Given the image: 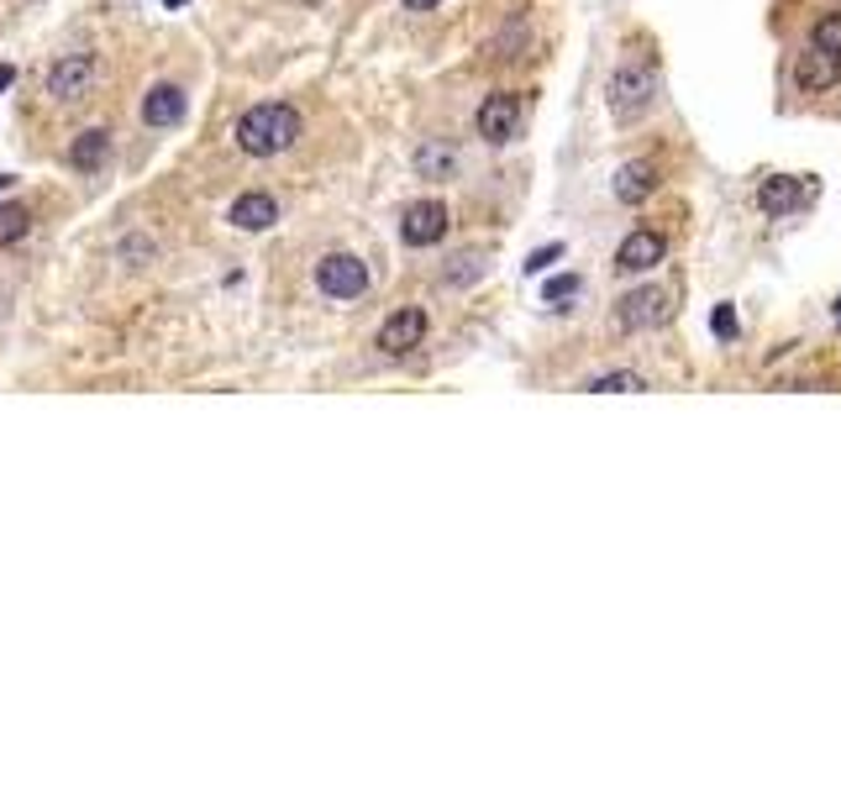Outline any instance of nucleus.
<instances>
[{"mask_svg": "<svg viewBox=\"0 0 841 788\" xmlns=\"http://www.w3.org/2000/svg\"><path fill=\"white\" fill-rule=\"evenodd\" d=\"M232 137L247 158H279L289 147L300 143V111L295 106H279V100H268V106H247L232 126Z\"/></svg>", "mask_w": 841, "mask_h": 788, "instance_id": "1", "label": "nucleus"}, {"mask_svg": "<svg viewBox=\"0 0 841 788\" xmlns=\"http://www.w3.org/2000/svg\"><path fill=\"white\" fill-rule=\"evenodd\" d=\"M652 96H657V79H652L648 64H616L610 85H605V100H610V116H616V126H631V121L648 116Z\"/></svg>", "mask_w": 841, "mask_h": 788, "instance_id": "2", "label": "nucleus"}, {"mask_svg": "<svg viewBox=\"0 0 841 788\" xmlns=\"http://www.w3.org/2000/svg\"><path fill=\"white\" fill-rule=\"evenodd\" d=\"M316 289L327 300H358V295H368V263L353 253H327L316 263Z\"/></svg>", "mask_w": 841, "mask_h": 788, "instance_id": "3", "label": "nucleus"}, {"mask_svg": "<svg viewBox=\"0 0 841 788\" xmlns=\"http://www.w3.org/2000/svg\"><path fill=\"white\" fill-rule=\"evenodd\" d=\"M442 237H447V206L442 200H416V206H406V215H400V242L406 247H436Z\"/></svg>", "mask_w": 841, "mask_h": 788, "instance_id": "4", "label": "nucleus"}, {"mask_svg": "<svg viewBox=\"0 0 841 788\" xmlns=\"http://www.w3.org/2000/svg\"><path fill=\"white\" fill-rule=\"evenodd\" d=\"M484 143H510L516 137V126H521V96H510V90H495V96L479 106V116H474Z\"/></svg>", "mask_w": 841, "mask_h": 788, "instance_id": "5", "label": "nucleus"}, {"mask_svg": "<svg viewBox=\"0 0 841 788\" xmlns=\"http://www.w3.org/2000/svg\"><path fill=\"white\" fill-rule=\"evenodd\" d=\"M421 342H427V311L421 306H406V311H395L379 326V353H389V358H406Z\"/></svg>", "mask_w": 841, "mask_h": 788, "instance_id": "6", "label": "nucleus"}, {"mask_svg": "<svg viewBox=\"0 0 841 788\" xmlns=\"http://www.w3.org/2000/svg\"><path fill=\"white\" fill-rule=\"evenodd\" d=\"M96 85V58L90 53H69L48 69V96L53 100H85Z\"/></svg>", "mask_w": 841, "mask_h": 788, "instance_id": "7", "label": "nucleus"}, {"mask_svg": "<svg viewBox=\"0 0 841 788\" xmlns=\"http://www.w3.org/2000/svg\"><path fill=\"white\" fill-rule=\"evenodd\" d=\"M668 315V295L657 285L648 289H631L626 300H616V321H621V332H648V326H657Z\"/></svg>", "mask_w": 841, "mask_h": 788, "instance_id": "8", "label": "nucleus"}, {"mask_svg": "<svg viewBox=\"0 0 841 788\" xmlns=\"http://www.w3.org/2000/svg\"><path fill=\"white\" fill-rule=\"evenodd\" d=\"M663 253H668L663 232H652V226H637V232H631V237L616 247V268H621V274H648V268H657V263H663Z\"/></svg>", "mask_w": 841, "mask_h": 788, "instance_id": "9", "label": "nucleus"}, {"mask_svg": "<svg viewBox=\"0 0 841 788\" xmlns=\"http://www.w3.org/2000/svg\"><path fill=\"white\" fill-rule=\"evenodd\" d=\"M226 221L237 226V232H268L274 221H279V200L264 190H247L232 200V211H226Z\"/></svg>", "mask_w": 841, "mask_h": 788, "instance_id": "10", "label": "nucleus"}, {"mask_svg": "<svg viewBox=\"0 0 841 788\" xmlns=\"http://www.w3.org/2000/svg\"><path fill=\"white\" fill-rule=\"evenodd\" d=\"M837 79H841V58H837V53H820V48L799 53V64H794V85H799V90L820 96V90H831Z\"/></svg>", "mask_w": 841, "mask_h": 788, "instance_id": "11", "label": "nucleus"}, {"mask_svg": "<svg viewBox=\"0 0 841 788\" xmlns=\"http://www.w3.org/2000/svg\"><path fill=\"white\" fill-rule=\"evenodd\" d=\"M652 195H657V164L652 158H637V164L616 168V200L621 206H642Z\"/></svg>", "mask_w": 841, "mask_h": 788, "instance_id": "12", "label": "nucleus"}, {"mask_svg": "<svg viewBox=\"0 0 841 788\" xmlns=\"http://www.w3.org/2000/svg\"><path fill=\"white\" fill-rule=\"evenodd\" d=\"M143 121L147 126H179L185 121V90L179 85H153L143 96Z\"/></svg>", "mask_w": 841, "mask_h": 788, "instance_id": "13", "label": "nucleus"}, {"mask_svg": "<svg viewBox=\"0 0 841 788\" xmlns=\"http://www.w3.org/2000/svg\"><path fill=\"white\" fill-rule=\"evenodd\" d=\"M106 158H111V132H100V126L79 132V137L69 143V164L79 168V174H96Z\"/></svg>", "mask_w": 841, "mask_h": 788, "instance_id": "14", "label": "nucleus"}, {"mask_svg": "<svg viewBox=\"0 0 841 788\" xmlns=\"http://www.w3.org/2000/svg\"><path fill=\"white\" fill-rule=\"evenodd\" d=\"M453 168H457V153L447 137H427L416 147V174L421 179H453Z\"/></svg>", "mask_w": 841, "mask_h": 788, "instance_id": "15", "label": "nucleus"}, {"mask_svg": "<svg viewBox=\"0 0 841 788\" xmlns=\"http://www.w3.org/2000/svg\"><path fill=\"white\" fill-rule=\"evenodd\" d=\"M794 206H799V179H789V174H773V179H763V190H757V211L763 215H789Z\"/></svg>", "mask_w": 841, "mask_h": 788, "instance_id": "16", "label": "nucleus"}, {"mask_svg": "<svg viewBox=\"0 0 841 788\" xmlns=\"http://www.w3.org/2000/svg\"><path fill=\"white\" fill-rule=\"evenodd\" d=\"M584 389H589V395H642V389H648V379H642V374H626V368H616V374L589 379Z\"/></svg>", "mask_w": 841, "mask_h": 788, "instance_id": "17", "label": "nucleus"}, {"mask_svg": "<svg viewBox=\"0 0 841 788\" xmlns=\"http://www.w3.org/2000/svg\"><path fill=\"white\" fill-rule=\"evenodd\" d=\"M26 232H32V211L26 206H0V247L22 242Z\"/></svg>", "mask_w": 841, "mask_h": 788, "instance_id": "18", "label": "nucleus"}, {"mask_svg": "<svg viewBox=\"0 0 841 788\" xmlns=\"http://www.w3.org/2000/svg\"><path fill=\"white\" fill-rule=\"evenodd\" d=\"M810 48H820V53H837V58H841V11H831V16H820V22L810 26Z\"/></svg>", "mask_w": 841, "mask_h": 788, "instance_id": "19", "label": "nucleus"}, {"mask_svg": "<svg viewBox=\"0 0 841 788\" xmlns=\"http://www.w3.org/2000/svg\"><path fill=\"white\" fill-rule=\"evenodd\" d=\"M484 274V253H457L453 268H447V285H474Z\"/></svg>", "mask_w": 841, "mask_h": 788, "instance_id": "20", "label": "nucleus"}, {"mask_svg": "<svg viewBox=\"0 0 841 788\" xmlns=\"http://www.w3.org/2000/svg\"><path fill=\"white\" fill-rule=\"evenodd\" d=\"M578 289H584V279H578V274H557V279H547L542 300H547V306H557V300H568V295H578Z\"/></svg>", "mask_w": 841, "mask_h": 788, "instance_id": "21", "label": "nucleus"}, {"mask_svg": "<svg viewBox=\"0 0 841 788\" xmlns=\"http://www.w3.org/2000/svg\"><path fill=\"white\" fill-rule=\"evenodd\" d=\"M121 258H126V263L153 258V242H147V237H126V242H121Z\"/></svg>", "mask_w": 841, "mask_h": 788, "instance_id": "22", "label": "nucleus"}, {"mask_svg": "<svg viewBox=\"0 0 841 788\" xmlns=\"http://www.w3.org/2000/svg\"><path fill=\"white\" fill-rule=\"evenodd\" d=\"M710 326H716V336H721V342H731V336H737V311H731V306H721Z\"/></svg>", "mask_w": 841, "mask_h": 788, "instance_id": "23", "label": "nucleus"}, {"mask_svg": "<svg viewBox=\"0 0 841 788\" xmlns=\"http://www.w3.org/2000/svg\"><path fill=\"white\" fill-rule=\"evenodd\" d=\"M557 258H563V247H557V242H553V247L531 253V258H527V274H542V268H547V263H557Z\"/></svg>", "mask_w": 841, "mask_h": 788, "instance_id": "24", "label": "nucleus"}, {"mask_svg": "<svg viewBox=\"0 0 841 788\" xmlns=\"http://www.w3.org/2000/svg\"><path fill=\"white\" fill-rule=\"evenodd\" d=\"M11 85H16V69H11V64H0V96H5Z\"/></svg>", "mask_w": 841, "mask_h": 788, "instance_id": "25", "label": "nucleus"}, {"mask_svg": "<svg viewBox=\"0 0 841 788\" xmlns=\"http://www.w3.org/2000/svg\"><path fill=\"white\" fill-rule=\"evenodd\" d=\"M410 11H432V5H442V0H406Z\"/></svg>", "mask_w": 841, "mask_h": 788, "instance_id": "26", "label": "nucleus"}, {"mask_svg": "<svg viewBox=\"0 0 841 788\" xmlns=\"http://www.w3.org/2000/svg\"><path fill=\"white\" fill-rule=\"evenodd\" d=\"M164 5H168V11H179V5H185V0H164Z\"/></svg>", "mask_w": 841, "mask_h": 788, "instance_id": "27", "label": "nucleus"}, {"mask_svg": "<svg viewBox=\"0 0 841 788\" xmlns=\"http://www.w3.org/2000/svg\"><path fill=\"white\" fill-rule=\"evenodd\" d=\"M5 185H11V179H5V174H0V190H5Z\"/></svg>", "mask_w": 841, "mask_h": 788, "instance_id": "28", "label": "nucleus"}]
</instances>
